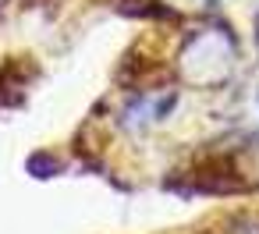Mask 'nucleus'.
<instances>
[{
  "instance_id": "obj_1",
  "label": "nucleus",
  "mask_w": 259,
  "mask_h": 234,
  "mask_svg": "<svg viewBox=\"0 0 259 234\" xmlns=\"http://www.w3.org/2000/svg\"><path fill=\"white\" fill-rule=\"evenodd\" d=\"M234 57H238V43L227 29H202L188 39V46L181 54V64H185V75L192 82L217 85L231 75Z\"/></svg>"
},
{
  "instance_id": "obj_2",
  "label": "nucleus",
  "mask_w": 259,
  "mask_h": 234,
  "mask_svg": "<svg viewBox=\"0 0 259 234\" xmlns=\"http://www.w3.org/2000/svg\"><path fill=\"white\" fill-rule=\"evenodd\" d=\"M174 103H178V92H163V96H156V100L139 96V100L124 110V124H128V128H142V124H149V121H163Z\"/></svg>"
},
{
  "instance_id": "obj_3",
  "label": "nucleus",
  "mask_w": 259,
  "mask_h": 234,
  "mask_svg": "<svg viewBox=\"0 0 259 234\" xmlns=\"http://www.w3.org/2000/svg\"><path fill=\"white\" fill-rule=\"evenodd\" d=\"M29 170H32L36 177H50V174H57V170H61V163H57L54 156H43V153H39V156H32V160H29Z\"/></svg>"
},
{
  "instance_id": "obj_4",
  "label": "nucleus",
  "mask_w": 259,
  "mask_h": 234,
  "mask_svg": "<svg viewBox=\"0 0 259 234\" xmlns=\"http://www.w3.org/2000/svg\"><path fill=\"white\" fill-rule=\"evenodd\" d=\"M231 234H259V220L255 216H245V220H238L231 227Z\"/></svg>"
},
{
  "instance_id": "obj_5",
  "label": "nucleus",
  "mask_w": 259,
  "mask_h": 234,
  "mask_svg": "<svg viewBox=\"0 0 259 234\" xmlns=\"http://www.w3.org/2000/svg\"><path fill=\"white\" fill-rule=\"evenodd\" d=\"M255 103H259V96H255Z\"/></svg>"
}]
</instances>
